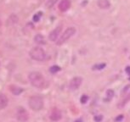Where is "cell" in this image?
Returning a JSON list of instances; mask_svg holds the SVG:
<instances>
[{
  "instance_id": "1",
  "label": "cell",
  "mask_w": 130,
  "mask_h": 122,
  "mask_svg": "<svg viewBox=\"0 0 130 122\" xmlns=\"http://www.w3.org/2000/svg\"><path fill=\"white\" fill-rule=\"evenodd\" d=\"M28 79L31 84L38 89H43L46 85V81H45L43 76L38 71L31 72L28 76Z\"/></svg>"
},
{
  "instance_id": "2",
  "label": "cell",
  "mask_w": 130,
  "mask_h": 122,
  "mask_svg": "<svg viewBox=\"0 0 130 122\" xmlns=\"http://www.w3.org/2000/svg\"><path fill=\"white\" fill-rule=\"evenodd\" d=\"M29 55L32 59L37 61H43L46 59V53L40 47H35L29 52Z\"/></svg>"
},
{
  "instance_id": "3",
  "label": "cell",
  "mask_w": 130,
  "mask_h": 122,
  "mask_svg": "<svg viewBox=\"0 0 130 122\" xmlns=\"http://www.w3.org/2000/svg\"><path fill=\"white\" fill-rule=\"evenodd\" d=\"M29 107L34 111H39L43 108V99L39 96H33L29 99Z\"/></svg>"
},
{
  "instance_id": "4",
  "label": "cell",
  "mask_w": 130,
  "mask_h": 122,
  "mask_svg": "<svg viewBox=\"0 0 130 122\" xmlns=\"http://www.w3.org/2000/svg\"><path fill=\"white\" fill-rule=\"evenodd\" d=\"M76 33V29L75 27H68L66 30L64 32V33L61 35V37L59 38V40L57 41L56 44L57 45H62L63 43H65L66 41L69 40L72 36H74V34Z\"/></svg>"
},
{
  "instance_id": "5",
  "label": "cell",
  "mask_w": 130,
  "mask_h": 122,
  "mask_svg": "<svg viewBox=\"0 0 130 122\" xmlns=\"http://www.w3.org/2000/svg\"><path fill=\"white\" fill-rule=\"evenodd\" d=\"M16 118L20 122H26L29 119V114L24 108L20 107L16 111Z\"/></svg>"
},
{
  "instance_id": "6",
  "label": "cell",
  "mask_w": 130,
  "mask_h": 122,
  "mask_svg": "<svg viewBox=\"0 0 130 122\" xmlns=\"http://www.w3.org/2000/svg\"><path fill=\"white\" fill-rule=\"evenodd\" d=\"M82 79L81 77H74L73 79L71 80L70 81V85H69V87L71 90H77L78 89L80 86L82 85Z\"/></svg>"
},
{
  "instance_id": "7",
  "label": "cell",
  "mask_w": 130,
  "mask_h": 122,
  "mask_svg": "<svg viewBox=\"0 0 130 122\" xmlns=\"http://www.w3.org/2000/svg\"><path fill=\"white\" fill-rule=\"evenodd\" d=\"M61 30H62L61 26H57L55 30L52 31V32L49 33V40L52 41V42H55L58 39V38H59L60 34H61Z\"/></svg>"
},
{
  "instance_id": "8",
  "label": "cell",
  "mask_w": 130,
  "mask_h": 122,
  "mask_svg": "<svg viewBox=\"0 0 130 122\" xmlns=\"http://www.w3.org/2000/svg\"><path fill=\"white\" fill-rule=\"evenodd\" d=\"M50 120L53 121H60V120L61 119V117H62V115H61V111L59 110V109H52V111H51L50 113Z\"/></svg>"
},
{
  "instance_id": "9",
  "label": "cell",
  "mask_w": 130,
  "mask_h": 122,
  "mask_svg": "<svg viewBox=\"0 0 130 122\" xmlns=\"http://www.w3.org/2000/svg\"><path fill=\"white\" fill-rule=\"evenodd\" d=\"M71 7V1L70 0H61L59 4V9L62 12L66 11Z\"/></svg>"
},
{
  "instance_id": "10",
  "label": "cell",
  "mask_w": 130,
  "mask_h": 122,
  "mask_svg": "<svg viewBox=\"0 0 130 122\" xmlns=\"http://www.w3.org/2000/svg\"><path fill=\"white\" fill-rule=\"evenodd\" d=\"M98 6L102 9H109L111 6V3L109 0H98Z\"/></svg>"
},
{
  "instance_id": "11",
  "label": "cell",
  "mask_w": 130,
  "mask_h": 122,
  "mask_svg": "<svg viewBox=\"0 0 130 122\" xmlns=\"http://www.w3.org/2000/svg\"><path fill=\"white\" fill-rule=\"evenodd\" d=\"M9 103V99L4 94H0V109H4Z\"/></svg>"
},
{
  "instance_id": "12",
  "label": "cell",
  "mask_w": 130,
  "mask_h": 122,
  "mask_svg": "<svg viewBox=\"0 0 130 122\" xmlns=\"http://www.w3.org/2000/svg\"><path fill=\"white\" fill-rule=\"evenodd\" d=\"M9 90H10V92H11L14 95H15V96H18V95H20L22 92H23V89H22L21 87L14 86V85H12V86H9Z\"/></svg>"
},
{
  "instance_id": "13",
  "label": "cell",
  "mask_w": 130,
  "mask_h": 122,
  "mask_svg": "<svg viewBox=\"0 0 130 122\" xmlns=\"http://www.w3.org/2000/svg\"><path fill=\"white\" fill-rule=\"evenodd\" d=\"M34 41H35V42L38 43V44H39V45H43V44L46 43V41H45L44 37H43V35H41V34L36 35L35 38H34Z\"/></svg>"
},
{
  "instance_id": "14",
  "label": "cell",
  "mask_w": 130,
  "mask_h": 122,
  "mask_svg": "<svg viewBox=\"0 0 130 122\" xmlns=\"http://www.w3.org/2000/svg\"><path fill=\"white\" fill-rule=\"evenodd\" d=\"M49 71H50L51 73H56V72L61 71V67L58 65H54V66H52V67H50Z\"/></svg>"
},
{
  "instance_id": "15",
  "label": "cell",
  "mask_w": 130,
  "mask_h": 122,
  "mask_svg": "<svg viewBox=\"0 0 130 122\" xmlns=\"http://www.w3.org/2000/svg\"><path fill=\"white\" fill-rule=\"evenodd\" d=\"M105 67H106V64H101V65H96L93 66V70H98V71H100V70L104 69Z\"/></svg>"
},
{
  "instance_id": "16",
  "label": "cell",
  "mask_w": 130,
  "mask_h": 122,
  "mask_svg": "<svg viewBox=\"0 0 130 122\" xmlns=\"http://www.w3.org/2000/svg\"><path fill=\"white\" fill-rule=\"evenodd\" d=\"M106 96H107V98H112L113 97H114V92H113L112 90H107L106 91Z\"/></svg>"
},
{
  "instance_id": "17",
  "label": "cell",
  "mask_w": 130,
  "mask_h": 122,
  "mask_svg": "<svg viewBox=\"0 0 130 122\" xmlns=\"http://www.w3.org/2000/svg\"><path fill=\"white\" fill-rule=\"evenodd\" d=\"M88 97L87 96V95H82V98H81V103H87V101H88Z\"/></svg>"
},
{
  "instance_id": "18",
  "label": "cell",
  "mask_w": 130,
  "mask_h": 122,
  "mask_svg": "<svg viewBox=\"0 0 130 122\" xmlns=\"http://www.w3.org/2000/svg\"><path fill=\"white\" fill-rule=\"evenodd\" d=\"M130 100V94L129 95V97H127V98H126L123 101V102H122V103H120V104H119V106H121V107H123V106H124V104L128 102V101H129Z\"/></svg>"
},
{
  "instance_id": "19",
  "label": "cell",
  "mask_w": 130,
  "mask_h": 122,
  "mask_svg": "<svg viewBox=\"0 0 130 122\" xmlns=\"http://www.w3.org/2000/svg\"><path fill=\"white\" fill-rule=\"evenodd\" d=\"M102 119H103L102 115H95V116H94V121L96 122H100L102 121Z\"/></svg>"
},
{
  "instance_id": "20",
  "label": "cell",
  "mask_w": 130,
  "mask_h": 122,
  "mask_svg": "<svg viewBox=\"0 0 130 122\" xmlns=\"http://www.w3.org/2000/svg\"><path fill=\"white\" fill-rule=\"evenodd\" d=\"M40 16H41V13H38L37 14H35L33 16V20L34 21H38L39 19H40Z\"/></svg>"
},
{
  "instance_id": "21",
  "label": "cell",
  "mask_w": 130,
  "mask_h": 122,
  "mask_svg": "<svg viewBox=\"0 0 130 122\" xmlns=\"http://www.w3.org/2000/svg\"><path fill=\"white\" fill-rule=\"evenodd\" d=\"M123 119V115H119V116H117V118H116V121H122V120Z\"/></svg>"
},
{
  "instance_id": "22",
  "label": "cell",
  "mask_w": 130,
  "mask_h": 122,
  "mask_svg": "<svg viewBox=\"0 0 130 122\" xmlns=\"http://www.w3.org/2000/svg\"><path fill=\"white\" fill-rule=\"evenodd\" d=\"M125 71L127 74H129V75H130V66H127L125 69Z\"/></svg>"
},
{
  "instance_id": "23",
  "label": "cell",
  "mask_w": 130,
  "mask_h": 122,
  "mask_svg": "<svg viewBox=\"0 0 130 122\" xmlns=\"http://www.w3.org/2000/svg\"><path fill=\"white\" fill-rule=\"evenodd\" d=\"M75 122H82V120H80V119H78V120H77V121H76Z\"/></svg>"
},
{
  "instance_id": "24",
  "label": "cell",
  "mask_w": 130,
  "mask_h": 122,
  "mask_svg": "<svg viewBox=\"0 0 130 122\" xmlns=\"http://www.w3.org/2000/svg\"><path fill=\"white\" fill-rule=\"evenodd\" d=\"M129 80H130V77H129Z\"/></svg>"
}]
</instances>
